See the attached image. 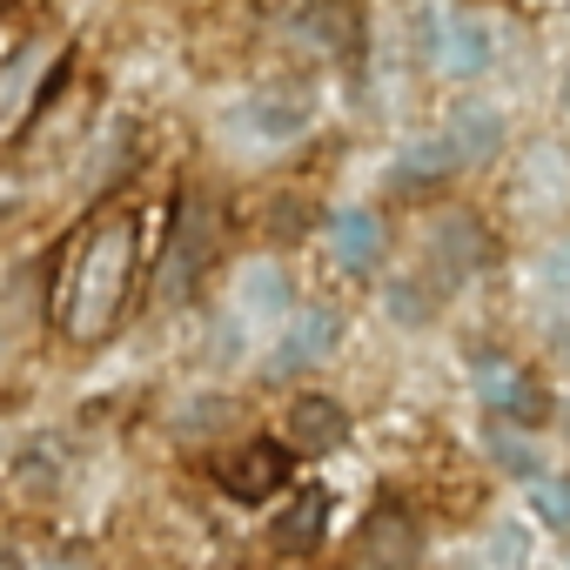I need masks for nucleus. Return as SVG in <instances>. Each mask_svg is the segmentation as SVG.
I'll list each match as a JSON object with an SVG mask.
<instances>
[{"instance_id":"obj_1","label":"nucleus","mask_w":570,"mask_h":570,"mask_svg":"<svg viewBox=\"0 0 570 570\" xmlns=\"http://www.w3.org/2000/svg\"><path fill=\"white\" fill-rule=\"evenodd\" d=\"M135 275H141V208H108L75 228L55 282V323L75 350H101L121 330L135 303Z\"/></svg>"},{"instance_id":"obj_2","label":"nucleus","mask_w":570,"mask_h":570,"mask_svg":"<svg viewBox=\"0 0 570 570\" xmlns=\"http://www.w3.org/2000/svg\"><path fill=\"white\" fill-rule=\"evenodd\" d=\"M215 242H222V222L202 195H175V215L161 228V268H155V296L161 303H188L195 282L208 275L215 262Z\"/></svg>"},{"instance_id":"obj_3","label":"nucleus","mask_w":570,"mask_h":570,"mask_svg":"<svg viewBox=\"0 0 570 570\" xmlns=\"http://www.w3.org/2000/svg\"><path fill=\"white\" fill-rule=\"evenodd\" d=\"M476 268H490V228L476 208H443L423 235V275L436 282V289H456V282H470Z\"/></svg>"},{"instance_id":"obj_4","label":"nucleus","mask_w":570,"mask_h":570,"mask_svg":"<svg viewBox=\"0 0 570 570\" xmlns=\"http://www.w3.org/2000/svg\"><path fill=\"white\" fill-rule=\"evenodd\" d=\"M215 483L235 503H268V497H282V490L296 483V450L282 443V436H255V443H242L235 456L215 463Z\"/></svg>"},{"instance_id":"obj_5","label":"nucleus","mask_w":570,"mask_h":570,"mask_svg":"<svg viewBox=\"0 0 570 570\" xmlns=\"http://www.w3.org/2000/svg\"><path fill=\"white\" fill-rule=\"evenodd\" d=\"M356 550H363V570H416V557H423V523L410 517V503H403L396 490H383V497L370 503Z\"/></svg>"},{"instance_id":"obj_6","label":"nucleus","mask_w":570,"mask_h":570,"mask_svg":"<svg viewBox=\"0 0 570 570\" xmlns=\"http://www.w3.org/2000/svg\"><path fill=\"white\" fill-rule=\"evenodd\" d=\"M470 370H476V396H483L490 416H503V423H517V430H537V423L550 416V390H543L530 370H517V363H503V356H490V350H483Z\"/></svg>"},{"instance_id":"obj_7","label":"nucleus","mask_w":570,"mask_h":570,"mask_svg":"<svg viewBox=\"0 0 570 570\" xmlns=\"http://www.w3.org/2000/svg\"><path fill=\"white\" fill-rule=\"evenodd\" d=\"M336 343H343V316H336L330 303H316V309H296L289 323H282L275 350H268V376H303V370H316V363H323Z\"/></svg>"},{"instance_id":"obj_8","label":"nucleus","mask_w":570,"mask_h":570,"mask_svg":"<svg viewBox=\"0 0 570 570\" xmlns=\"http://www.w3.org/2000/svg\"><path fill=\"white\" fill-rule=\"evenodd\" d=\"M490 48H497V41H490L483 14H450V21H430V55H436V68H443V75H456V81L483 75V68L497 61Z\"/></svg>"},{"instance_id":"obj_9","label":"nucleus","mask_w":570,"mask_h":570,"mask_svg":"<svg viewBox=\"0 0 570 570\" xmlns=\"http://www.w3.org/2000/svg\"><path fill=\"white\" fill-rule=\"evenodd\" d=\"M330 490L323 483H309V490H296L289 497V510H282L275 523H268V543L282 550V557H309V550H323V537H330Z\"/></svg>"},{"instance_id":"obj_10","label":"nucleus","mask_w":570,"mask_h":570,"mask_svg":"<svg viewBox=\"0 0 570 570\" xmlns=\"http://www.w3.org/2000/svg\"><path fill=\"white\" fill-rule=\"evenodd\" d=\"M282 443H289L296 456H330V450L350 443V410L336 396H296L289 403V436Z\"/></svg>"},{"instance_id":"obj_11","label":"nucleus","mask_w":570,"mask_h":570,"mask_svg":"<svg viewBox=\"0 0 570 570\" xmlns=\"http://www.w3.org/2000/svg\"><path fill=\"white\" fill-rule=\"evenodd\" d=\"M503 115L490 108V101H463L456 115H450V128H443V148L456 155V168H483V161H497L503 155Z\"/></svg>"},{"instance_id":"obj_12","label":"nucleus","mask_w":570,"mask_h":570,"mask_svg":"<svg viewBox=\"0 0 570 570\" xmlns=\"http://www.w3.org/2000/svg\"><path fill=\"white\" fill-rule=\"evenodd\" d=\"M289 35L316 55H336L350 61L356 55V14H350V0H303V8L289 14Z\"/></svg>"},{"instance_id":"obj_13","label":"nucleus","mask_w":570,"mask_h":570,"mask_svg":"<svg viewBox=\"0 0 570 570\" xmlns=\"http://www.w3.org/2000/svg\"><path fill=\"white\" fill-rule=\"evenodd\" d=\"M383 242H390V228H383L376 208H336V215H330V255H336L350 275H370V268L383 262Z\"/></svg>"},{"instance_id":"obj_14","label":"nucleus","mask_w":570,"mask_h":570,"mask_svg":"<svg viewBox=\"0 0 570 570\" xmlns=\"http://www.w3.org/2000/svg\"><path fill=\"white\" fill-rule=\"evenodd\" d=\"M235 303H242L248 323H289V275H282L275 262H248Z\"/></svg>"},{"instance_id":"obj_15","label":"nucleus","mask_w":570,"mask_h":570,"mask_svg":"<svg viewBox=\"0 0 570 570\" xmlns=\"http://www.w3.org/2000/svg\"><path fill=\"white\" fill-rule=\"evenodd\" d=\"M235 121H242L255 141H289V135L309 128V101H303V95H255Z\"/></svg>"},{"instance_id":"obj_16","label":"nucleus","mask_w":570,"mask_h":570,"mask_svg":"<svg viewBox=\"0 0 570 570\" xmlns=\"http://www.w3.org/2000/svg\"><path fill=\"white\" fill-rule=\"evenodd\" d=\"M443 175H456V155L443 148V135L410 141V148L396 155V168H390V181H396V188H423V181H443Z\"/></svg>"},{"instance_id":"obj_17","label":"nucleus","mask_w":570,"mask_h":570,"mask_svg":"<svg viewBox=\"0 0 570 570\" xmlns=\"http://www.w3.org/2000/svg\"><path fill=\"white\" fill-rule=\"evenodd\" d=\"M483 450L497 456V470H510V476H523V483H530V476H543V470H537V443H530L517 423H503V416H490V423H483Z\"/></svg>"},{"instance_id":"obj_18","label":"nucleus","mask_w":570,"mask_h":570,"mask_svg":"<svg viewBox=\"0 0 570 570\" xmlns=\"http://www.w3.org/2000/svg\"><path fill=\"white\" fill-rule=\"evenodd\" d=\"M436 296H443V289H436V282H430V275H396V282H390V289H383V303H390V316H396L403 330H416V323H430V316H436Z\"/></svg>"},{"instance_id":"obj_19","label":"nucleus","mask_w":570,"mask_h":570,"mask_svg":"<svg viewBox=\"0 0 570 570\" xmlns=\"http://www.w3.org/2000/svg\"><path fill=\"white\" fill-rule=\"evenodd\" d=\"M530 510L550 530H570V476H530Z\"/></svg>"},{"instance_id":"obj_20","label":"nucleus","mask_w":570,"mask_h":570,"mask_svg":"<svg viewBox=\"0 0 570 570\" xmlns=\"http://www.w3.org/2000/svg\"><path fill=\"white\" fill-rule=\"evenodd\" d=\"M543 282H550V289H570V242H557L543 255Z\"/></svg>"},{"instance_id":"obj_21","label":"nucleus","mask_w":570,"mask_h":570,"mask_svg":"<svg viewBox=\"0 0 570 570\" xmlns=\"http://www.w3.org/2000/svg\"><path fill=\"white\" fill-rule=\"evenodd\" d=\"M550 343H557V356H563V363H570V316H563V323H557V330H550Z\"/></svg>"},{"instance_id":"obj_22","label":"nucleus","mask_w":570,"mask_h":570,"mask_svg":"<svg viewBox=\"0 0 570 570\" xmlns=\"http://www.w3.org/2000/svg\"><path fill=\"white\" fill-rule=\"evenodd\" d=\"M48 570H81V563H75V557H61V563H48Z\"/></svg>"},{"instance_id":"obj_23","label":"nucleus","mask_w":570,"mask_h":570,"mask_svg":"<svg viewBox=\"0 0 570 570\" xmlns=\"http://www.w3.org/2000/svg\"><path fill=\"white\" fill-rule=\"evenodd\" d=\"M563 108H570V75H563Z\"/></svg>"},{"instance_id":"obj_24","label":"nucleus","mask_w":570,"mask_h":570,"mask_svg":"<svg viewBox=\"0 0 570 570\" xmlns=\"http://www.w3.org/2000/svg\"><path fill=\"white\" fill-rule=\"evenodd\" d=\"M563 430H570V403H563Z\"/></svg>"}]
</instances>
